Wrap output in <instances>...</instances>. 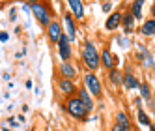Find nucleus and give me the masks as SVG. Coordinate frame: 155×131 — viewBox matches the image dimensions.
<instances>
[{
    "label": "nucleus",
    "mask_w": 155,
    "mask_h": 131,
    "mask_svg": "<svg viewBox=\"0 0 155 131\" xmlns=\"http://www.w3.org/2000/svg\"><path fill=\"white\" fill-rule=\"evenodd\" d=\"M81 58L86 66L88 71H94L97 73L99 69V51L94 39H84L82 45H81Z\"/></svg>",
    "instance_id": "1"
},
{
    "label": "nucleus",
    "mask_w": 155,
    "mask_h": 131,
    "mask_svg": "<svg viewBox=\"0 0 155 131\" xmlns=\"http://www.w3.org/2000/svg\"><path fill=\"white\" fill-rule=\"evenodd\" d=\"M64 111L68 113L71 118L82 120V122H84V120H88V114H90V113L86 111V107L82 105V101H81L77 96H75V97H69V99H68V105H64Z\"/></svg>",
    "instance_id": "2"
},
{
    "label": "nucleus",
    "mask_w": 155,
    "mask_h": 131,
    "mask_svg": "<svg viewBox=\"0 0 155 131\" xmlns=\"http://www.w3.org/2000/svg\"><path fill=\"white\" fill-rule=\"evenodd\" d=\"M47 6L49 4H43V2H32L30 4V12H32V15L38 19V23L41 26H47L52 21V13H51V9Z\"/></svg>",
    "instance_id": "3"
},
{
    "label": "nucleus",
    "mask_w": 155,
    "mask_h": 131,
    "mask_svg": "<svg viewBox=\"0 0 155 131\" xmlns=\"http://www.w3.org/2000/svg\"><path fill=\"white\" fill-rule=\"evenodd\" d=\"M84 84H86V90L90 92L92 97H101L103 96V86H101V81H99L97 73L94 71H86L84 73Z\"/></svg>",
    "instance_id": "4"
},
{
    "label": "nucleus",
    "mask_w": 155,
    "mask_h": 131,
    "mask_svg": "<svg viewBox=\"0 0 155 131\" xmlns=\"http://www.w3.org/2000/svg\"><path fill=\"white\" fill-rule=\"evenodd\" d=\"M99 68H105L107 71L116 68V56L108 47L101 49V52H99Z\"/></svg>",
    "instance_id": "5"
},
{
    "label": "nucleus",
    "mask_w": 155,
    "mask_h": 131,
    "mask_svg": "<svg viewBox=\"0 0 155 131\" xmlns=\"http://www.w3.org/2000/svg\"><path fill=\"white\" fill-rule=\"evenodd\" d=\"M56 45H58V56H60V60L62 62H69V58H71L73 52H71V41L68 39V36L62 34Z\"/></svg>",
    "instance_id": "6"
},
{
    "label": "nucleus",
    "mask_w": 155,
    "mask_h": 131,
    "mask_svg": "<svg viewBox=\"0 0 155 131\" xmlns=\"http://www.w3.org/2000/svg\"><path fill=\"white\" fill-rule=\"evenodd\" d=\"M45 30H47V38H49V41L51 43H58V39H60V36L64 34V30H62V25L58 23V21H51V23L45 26Z\"/></svg>",
    "instance_id": "7"
},
{
    "label": "nucleus",
    "mask_w": 155,
    "mask_h": 131,
    "mask_svg": "<svg viewBox=\"0 0 155 131\" xmlns=\"http://www.w3.org/2000/svg\"><path fill=\"white\" fill-rule=\"evenodd\" d=\"M64 26H65V36H68L69 41L77 39V26H75V19L69 12L64 13Z\"/></svg>",
    "instance_id": "8"
},
{
    "label": "nucleus",
    "mask_w": 155,
    "mask_h": 131,
    "mask_svg": "<svg viewBox=\"0 0 155 131\" xmlns=\"http://www.w3.org/2000/svg\"><path fill=\"white\" fill-rule=\"evenodd\" d=\"M120 84H124V88L125 90H138V84H140V81L133 75V71L127 68L125 69V73L121 75V82Z\"/></svg>",
    "instance_id": "9"
},
{
    "label": "nucleus",
    "mask_w": 155,
    "mask_h": 131,
    "mask_svg": "<svg viewBox=\"0 0 155 131\" xmlns=\"http://www.w3.org/2000/svg\"><path fill=\"white\" fill-rule=\"evenodd\" d=\"M68 6H69V13L73 15L75 21H82V19H84V6H82V0H68Z\"/></svg>",
    "instance_id": "10"
},
{
    "label": "nucleus",
    "mask_w": 155,
    "mask_h": 131,
    "mask_svg": "<svg viewBox=\"0 0 155 131\" xmlns=\"http://www.w3.org/2000/svg\"><path fill=\"white\" fill-rule=\"evenodd\" d=\"M58 88L62 92V96H75L77 94V86L71 79H65V77H60L58 79Z\"/></svg>",
    "instance_id": "11"
},
{
    "label": "nucleus",
    "mask_w": 155,
    "mask_h": 131,
    "mask_svg": "<svg viewBox=\"0 0 155 131\" xmlns=\"http://www.w3.org/2000/svg\"><path fill=\"white\" fill-rule=\"evenodd\" d=\"M77 97L82 101V105L86 107V111L88 113H94V109H95V103H94V97L90 96V92H88L86 88H81V90H77Z\"/></svg>",
    "instance_id": "12"
},
{
    "label": "nucleus",
    "mask_w": 155,
    "mask_h": 131,
    "mask_svg": "<svg viewBox=\"0 0 155 131\" xmlns=\"http://www.w3.org/2000/svg\"><path fill=\"white\" fill-rule=\"evenodd\" d=\"M114 126H118L121 131H129L133 126H131V118L125 111H118L116 113V118H114Z\"/></svg>",
    "instance_id": "13"
},
{
    "label": "nucleus",
    "mask_w": 155,
    "mask_h": 131,
    "mask_svg": "<svg viewBox=\"0 0 155 131\" xmlns=\"http://www.w3.org/2000/svg\"><path fill=\"white\" fill-rule=\"evenodd\" d=\"M144 4H146V0H133V2H131L129 13L133 15V19H135V21H142V15H144Z\"/></svg>",
    "instance_id": "14"
},
{
    "label": "nucleus",
    "mask_w": 155,
    "mask_h": 131,
    "mask_svg": "<svg viewBox=\"0 0 155 131\" xmlns=\"http://www.w3.org/2000/svg\"><path fill=\"white\" fill-rule=\"evenodd\" d=\"M58 71H60V77H65V79H75L77 77V69H75V66L71 62H62L58 66Z\"/></svg>",
    "instance_id": "15"
},
{
    "label": "nucleus",
    "mask_w": 155,
    "mask_h": 131,
    "mask_svg": "<svg viewBox=\"0 0 155 131\" xmlns=\"http://www.w3.org/2000/svg\"><path fill=\"white\" fill-rule=\"evenodd\" d=\"M135 23H137V21L133 19V15H131L129 12L121 13V21H120V26L124 28V32H125V34H131V32L135 30Z\"/></svg>",
    "instance_id": "16"
},
{
    "label": "nucleus",
    "mask_w": 155,
    "mask_h": 131,
    "mask_svg": "<svg viewBox=\"0 0 155 131\" xmlns=\"http://www.w3.org/2000/svg\"><path fill=\"white\" fill-rule=\"evenodd\" d=\"M120 21H121V13L120 12H110L108 17H107V21H105V28L110 30V32L116 30L120 26Z\"/></svg>",
    "instance_id": "17"
},
{
    "label": "nucleus",
    "mask_w": 155,
    "mask_h": 131,
    "mask_svg": "<svg viewBox=\"0 0 155 131\" xmlns=\"http://www.w3.org/2000/svg\"><path fill=\"white\" fill-rule=\"evenodd\" d=\"M140 34L142 36H148V38H153L155 36V21L150 17V19H146L142 23V26H140Z\"/></svg>",
    "instance_id": "18"
},
{
    "label": "nucleus",
    "mask_w": 155,
    "mask_h": 131,
    "mask_svg": "<svg viewBox=\"0 0 155 131\" xmlns=\"http://www.w3.org/2000/svg\"><path fill=\"white\" fill-rule=\"evenodd\" d=\"M137 120H138V124L140 126H151V118H150V114L144 111V109L140 107V109H137Z\"/></svg>",
    "instance_id": "19"
},
{
    "label": "nucleus",
    "mask_w": 155,
    "mask_h": 131,
    "mask_svg": "<svg viewBox=\"0 0 155 131\" xmlns=\"http://www.w3.org/2000/svg\"><path fill=\"white\" fill-rule=\"evenodd\" d=\"M138 90H140V99L142 101H146V99H150V97H151V86H150V82L142 81L138 84Z\"/></svg>",
    "instance_id": "20"
},
{
    "label": "nucleus",
    "mask_w": 155,
    "mask_h": 131,
    "mask_svg": "<svg viewBox=\"0 0 155 131\" xmlns=\"http://www.w3.org/2000/svg\"><path fill=\"white\" fill-rule=\"evenodd\" d=\"M108 81H110V84H112V86H118V84L121 82V73H120L116 68L108 69Z\"/></svg>",
    "instance_id": "21"
},
{
    "label": "nucleus",
    "mask_w": 155,
    "mask_h": 131,
    "mask_svg": "<svg viewBox=\"0 0 155 131\" xmlns=\"http://www.w3.org/2000/svg\"><path fill=\"white\" fill-rule=\"evenodd\" d=\"M142 60H144V68H148V69H151V68H153V54H151L150 51H144Z\"/></svg>",
    "instance_id": "22"
},
{
    "label": "nucleus",
    "mask_w": 155,
    "mask_h": 131,
    "mask_svg": "<svg viewBox=\"0 0 155 131\" xmlns=\"http://www.w3.org/2000/svg\"><path fill=\"white\" fill-rule=\"evenodd\" d=\"M116 41H118V45H120V47H124V49H127V47L131 45L129 39H127V38H121V36H118V38H116Z\"/></svg>",
    "instance_id": "23"
},
{
    "label": "nucleus",
    "mask_w": 155,
    "mask_h": 131,
    "mask_svg": "<svg viewBox=\"0 0 155 131\" xmlns=\"http://www.w3.org/2000/svg\"><path fill=\"white\" fill-rule=\"evenodd\" d=\"M101 9H103L105 13H110V12H112V2H110V0H107V2H103Z\"/></svg>",
    "instance_id": "24"
},
{
    "label": "nucleus",
    "mask_w": 155,
    "mask_h": 131,
    "mask_svg": "<svg viewBox=\"0 0 155 131\" xmlns=\"http://www.w3.org/2000/svg\"><path fill=\"white\" fill-rule=\"evenodd\" d=\"M17 19V8H12L9 9V21H15Z\"/></svg>",
    "instance_id": "25"
},
{
    "label": "nucleus",
    "mask_w": 155,
    "mask_h": 131,
    "mask_svg": "<svg viewBox=\"0 0 155 131\" xmlns=\"http://www.w3.org/2000/svg\"><path fill=\"white\" fill-rule=\"evenodd\" d=\"M8 39H9V34H8L6 30H2V32H0V41L4 43V41H8Z\"/></svg>",
    "instance_id": "26"
},
{
    "label": "nucleus",
    "mask_w": 155,
    "mask_h": 131,
    "mask_svg": "<svg viewBox=\"0 0 155 131\" xmlns=\"http://www.w3.org/2000/svg\"><path fill=\"white\" fill-rule=\"evenodd\" d=\"M146 101H148V109H150V111H153V99L150 97V99H146Z\"/></svg>",
    "instance_id": "27"
},
{
    "label": "nucleus",
    "mask_w": 155,
    "mask_h": 131,
    "mask_svg": "<svg viewBox=\"0 0 155 131\" xmlns=\"http://www.w3.org/2000/svg\"><path fill=\"white\" fill-rule=\"evenodd\" d=\"M135 105L140 109V105H142V99H140V97H137V99H135Z\"/></svg>",
    "instance_id": "28"
},
{
    "label": "nucleus",
    "mask_w": 155,
    "mask_h": 131,
    "mask_svg": "<svg viewBox=\"0 0 155 131\" xmlns=\"http://www.w3.org/2000/svg\"><path fill=\"white\" fill-rule=\"evenodd\" d=\"M9 124H12L13 127H17V122H15V118H9Z\"/></svg>",
    "instance_id": "29"
},
{
    "label": "nucleus",
    "mask_w": 155,
    "mask_h": 131,
    "mask_svg": "<svg viewBox=\"0 0 155 131\" xmlns=\"http://www.w3.org/2000/svg\"><path fill=\"white\" fill-rule=\"evenodd\" d=\"M110 131H121V129H120L118 126H112V129H110Z\"/></svg>",
    "instance_id": "30"
},
{
    "label": "nucleus",
    "mask_w": 155,
    "mask_h": 131,
    "mask_svg": "<svg viewBox=\"0 0 155 131\" xmlns=\"http://www.w3.org/2000/svg\"><path fill=\"white\" fill-rule=\"evenodd\" d=\"M129 131H140V129H137V127H131V129H129Z\"/></svg>",
    "instance_id": "31"
},
{
    "label": "nucleus",
    "mask_w": 155,
    "mask_h": 131,
    "mask_svg": "<svg viewBox=\"0 0 155 131\" xmlns=\"http://www.w3.org/2000/svg\"><path fill=\"white\" fill-rule=\"evenodd\" d=\"M28 2H30V4H32V2H39V0H28Z\"/></svg>",
    "instance_id": "32"
}]
</instances>
